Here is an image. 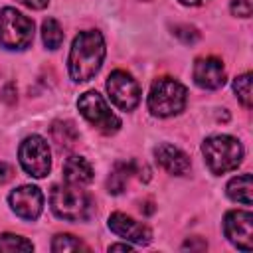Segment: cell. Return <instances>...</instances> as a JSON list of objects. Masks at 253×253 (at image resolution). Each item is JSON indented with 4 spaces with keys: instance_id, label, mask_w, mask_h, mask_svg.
<instances>
[{
    "instance_id": "6da1fadb",
    "label": "cell",
    "mask_w": 253,
    "mask_h": 253,
    "mask_svg": "<svg viewBox=\"0 0 253 253\" xmlns=\"http://www.w3.org/2000/svg\"><path fill=\"white\" fill-rule=\"evenodd\" d=\"M105 59V40L101 32L87 30L79 32L69 51V75L75 83L93 79Z\"/></svg>"
},
{
    "instance_id": "7a4b0ae2",
    "label": "cell",
    "mask_w": 253,
    "mask_h": 253,
    "mask_svg": "<svg viewBox=\"0 0 253 253\" xmlns=\"http://www.w3.org/2000/svg\"><path fill=\"white\" fill-rule=\"evenodd\" d=\"M202 152H204L208 168L213 174H225L229 170H235L243 160L241 142L229 134L208 136L202 144Z\"/></svg>"
},
{
    "instance_id": "3957f363",
    "label": "cell",
    "mask_w": 253,
    "mask_h": 253,
    "mask_svg": "<svg viewBox=\"0 0 253 253\" xmlns=\"http://www.w3.org/2000/svg\"><path fill=\"white\" fill-rule=\"evenodd\" d=\"M51 210L57 217L65 221H83L91 215V198L71 184H55L49 194Z\"/></svg>"
},
{
    "instance_id": "277c9868",
    "label": "cell",
    "mask_w": 253,
    "mask_h": 253,
    "mask_svg": "<svg viewBox=\"0 0 253 253\" xmlns=\"http://www.w3.org/2000/svg\"><path fill=\"white\" fill-rule=\"evenodd\" d=\"M186 99L188 91L180 81L172 77H160L150 87L148 111L156 117H174L186 107Z\"/></svg>"
},
{
    "instance_id": "5b68a950",
    "label": "cell",
    "mask_w": 253,
    "mask_h": 253,
    "mask_svg": "<svg viewBox=\"0 0 253 253\" xmlns=\"http://www.w3.org/2000/svg\"><path fill=\"white\" fill-rule=\"evenodd\" d=\"M34 40V22L16 8L0 10V45L6 49H26Z\"/></svg>"
},
{
    "instance_id": "8992f818",
    "label": "cell",
    "mask_w": 253,
    "mask_h": 253,
    "mask_svg": "<svg viewBox=\"0 0 253 253\" xmlns=\"http://www.w3.org/2000/svg\"><path fill=\"white\" fill-rule=\"evenodd\" d=\"M77 109L103 134H115L121 128V119L109 109L107 101L97 91L83 93L77 101Z\"/></svg>"
},
{
    "instance_id": "52a82bcc",
    "label": "cell",
    "mask_w": 253,
    "mask_h": 253,
    "mask_svg": "<svg viewBox=\"0 0 253 253\" xmlns=\"http://www.w3.org/2000/svg\"><path fill=\"white\" fill-rule=\"evenodd\" d=\"M18 158H20V164H22L24 172L28 176H34V178H43L51 168L49 146L38 134H32V136L24 138V142L18 148Z\"/></svg>"
},
{
    "instance_id": "ba28073f",
    "label": "cell",
    "mask_w": 253,
    "mask_h": 253,
    "mask_svg": "<svg viewBox=\"0 0 253 253\" xmlns=\"http://www.w3.org/2000/svg\"><path fill=\"white\" fill-rule=\"evenodd\" d=\"M107 91L111 101L121 111H132L140 101V87L130 73L117 69L107 77Z\"/></svg>"
},
{
    "instance_id": "9c48e42d",
    "label": "cell",
    "mask_w": 253,
    "mask_h": 253,
    "mask_svg": "<svg viewBox=\"0 0 253 253\" xmlns=\"http://www.w3.org/2000/svg\"><path fill=\"white\" fill-rule=\"evenodd\" d=\"M225 237L241 251L253 249V215L243 210L227 211L223 217Z\"/></svg>"
},
{
    "instance_id": "30bf717a",
    "label": "cell",
    "mask_w": 253,
    "mask_h": 253,
    "mask_svg": "<svg viewBox=\"0 0 253 253\" xmlns=\"http://www.w3.org/2000/svg\"><path fill=\"white\" fill-rule=\"evenodd\" d=\"M10 208L14 210V213L22 219H36L40 213H42V208H43V196L40 192V188L36 186H20L16 188L10 198Z\"/></svg>"
},
{
    "instance_id": "8fae6325",
    "label": "cell",
    "mask_w": 253,
    "mask_h": 253,
    "mask_svg": "<svg viewBox=\"0 0 253 253\" xmlns=\"http://www.w3.org/2000/svg\"><path fill=\"white\" fill-rule=\"evenodd\" d=\"M109 229L115 235L130 241V243H136V245H146L152 239V231L144 223H140L121 211H115L109 215Z\"/></svg>"
},
{
    "instance_id": "7c38bea8",
    "label": "cell",
    "mask_w": 253,
    "mask_h": 253,
    "mask_svg": "<svg viewBox=\"0 0 253 253\" xmlns=\"http://www.w3.org/2000/svg\"><path fill=\"white\" fill-rule=\"evenodd\" d=\"M194 81L202 89H219L225 83V69L217 57H200L194 63Z\"/></svg>"
},
{
    "instance_id": "4fadbf2b",
    "label": "cell",
    "mask_w": 253,
    "mask_h": 253,
    "mask_svg": "<svg viewBox=\"0 0 253 253\" xmlns=\"http://www.w3.org/2000/svg\"><path fill=\"white\" fill-rule=\"evenodd\" d=\"M154 156H156V162H158L168 174H174V176H184V174H188L190 168H192L188 154L182 152L178 146L168 144V142L156 146Z\"/></svg>"
},
{
    "instance_id": "5bb4252c",
    "label": "cell",
    "mask_w": 253,
    "mask_h": 253,
    "mask_svg": "<svg viewBox=\"0 0 253 253\" xmlns=\"http://www.w3.org/2000/svg\"><path fill=\"white\" fill-rule=\"evenodd\" d=\"M63 180L71 186H85L93 180V168L83 156H69L63 164Z\"/></svg>"
},
{
    "instance_id": "9a60e30c",
    "label": "cell",
    "mask_w": 253,
    "mask_h": 253,
    "mask_svg": "<svg viewBox=\"0 0 253 253\" xmlns=\"http://www.w3.org/2000/svg\"><path fill=\"white\" fill-rule=\"evenodd\" d=\"M49 130H51V138L59 150H69L79 140V132L71 121H55Z\"/></svg>"
},
{
    "instance_id": "2e32d148",
    "label": "cell",
    "mask_w": 253,
    "mask_h": 253,
    "mask_svg": "<svg viewBox=\"0 0 253 253\" xmlns=\"http://www.w3.org/2000/svg\"><path fill=\"white\" fill-rule=\"evenodd\" d=\"M130 174H134V162H115L109 180H107V188L111 194H121L130 178Z\"/></svg>"
},
{
    "instance_id": "e0dca14e",
    "label": "cell",
    "mask_w": 253,
    "mask_h": 253,
    "mask_svg": "<svg viewBox=\"0 0 253 253\" xmlns=\"http://www.w3.org/2000/svg\"><path fill=\"white\" fill-rule=\"evenodd\" d=\"M227 196L243 206H251V174H241L229 180Z\"/></svg>"
},
{
    "instance_id": "ac0fdd59",
    "label": "cell",
    "mask_w": 253,
    "mask_h": 253,
    "mask_svg": "<svg viewBox=\"0 0 253 253\" xmlns=\"http://www.w3.org/2000/svg\"><path fill=\"white\" fill-rule=\"evenodd\" d=\"M42 40L47 49H57L63 43V30L55 18H47L42 24Z\"/></svg>"
},
{
    "instance_id": "d6986e66",
    "label": "cell",
    "mask_w": 253,
    "mask_h": 253,
    "mask_svg": "<svg viewBox=\"0 0 253 253\" xmlns=\"http://www.w3.org/2000/svg\"><path fill=\"white\" fill-rule=\"evenodd\" d=\"M51 251L55 253H67V251H89V245H85L79 237L69 233H57L51 241Z\"/></svg>"
},
{
    "instance_id": "ffe728a7",
    "label": "cell",
    "mask_w": 253,
    "mask_h": 253,
    "mask_svg": "<svg viewBox=\"0 0 253 253\" xmlns=\"http://www.w3.org/2000/svg\"><path fill=\"white\" fill-rule=\"evenodd\" d=\"M32 249H34L32 241H28L22 235H14V233H2L0 235V251L14 253V251H32Z\"/></svg>"
},
{
    "instance_id": "44dd1931",
    "label": "cell",
    "mask_w": 253,
    "mask_h": 253,
    "mask_svg": "<svg viewBox=\"0 0 253 253\" xmlns=\"http://www.w3.org/2000/svg\"><path fill=\"white\" fill-rule=\"evenodd\" d=\"M233 91L237 99L243 103V107H251V73H243L233 79Z\"/></svg>"
},
{
    "instance_id": "7402d4cb",
    "label": "cell",
    "mask_w": 253,
    "mask_h": 253,
    "mask_svg": "<svg viewBox=\"0 0 253 253\" xmlns=\"http://www.w3.org/2000/svg\"><path fill=\"white\" fill-rule=\"evenodd\" d=\"M172 34H174L182 43H194V42H198V38H200L198 30H196L194 26H190V24H178V26H174V28H172Z\"/></svg>"
},
{
    "instance_id": "603a6c76",
    "label": "cell",
    "mask_w": 253,
    "mask_h": 253,
    "mask_svg": "<svg viewBox=\"0 0 253 253\" xmlns=\"http://www.w3.org/2000/svg\"><path fill=\"white\" fill-rule=\"evenodd\" d=\"M231 14L239 18H249L251 16V2L249 0H233L231 2Z\"/></svg>"
},
{
    "instance_id": "cb8c5ba5",
    "label": "cell",
    "mask_w": 253,
    "mask_h": 253,
    "mask_svg": "<svg viewBox=\"0 0 253 253\" xmlns=\"http://www.w3.org/2000/svg\"><path fill=\"white\" fill-rule=\"evenodd\" d=\"M206 247H208V243L202 241L200 237H192V239H188V241L182 245V249H190V251H192V249H200V251H204Z\"/></svg>"
},
{
    "instance_id": "d4e9b609",
    "label": "cell",
    "mask_w": 253,
    "mask_h": 253,
    "mask_svg": "<svg viewBox=\"0 0 253 253\" xmlns=\"http://www.w3.org/2000/svg\"><path fill=\"white\" fill-rule=\"evenodd\" d=\"M12 174H14L12 166L6 164V162H0V184H6V182L12 178Z\"/></svg>"
},
{
    "instance_id": "484cf974",
    "label": "cell",
    "mask_w": 253,
    "mask_h": 253,
    "mask_svg": "<svg viewBox=\"0 0 253 253\" xmlns=\"http://www.w3.org/2000/svg\"><path fill=\"white\" fill-rule=\"evenodd\" d=\"M18 2L24 4V6H28V8H32V10H42V8L47 6L49 0H18Z\"/></svg>"
},
{
    "instance_id": "4316f807",
    "label": "cell",
    "mask_w": 253,
    "mask_h": 253,
    "mask_svg": "<svg viewBox=\"0 0 253 253\" xmlns=\"http://www.w3.org/2000/svg\"><path fill=\"white\" fill-rule=\"evenodd\" d=\"M109 251H132V245H128V243H115V245H109Z\"/></svg>"
},
{
    "instance_id": "83f0119b",
    "label": "cell",
    "mask_w": 253,
    "mask_h": 253,
    "mask_svg": "<svg viewBox=\"0 0 253 253\" xmlns=\"http://www.w3.org/2000/svg\"><path fill=\"white\" fill-rule=\"evenodd\" d=\"M178 2L184 4V6H200V4H204L208 0H178Z\"/></svg>"
}]
</instances>
